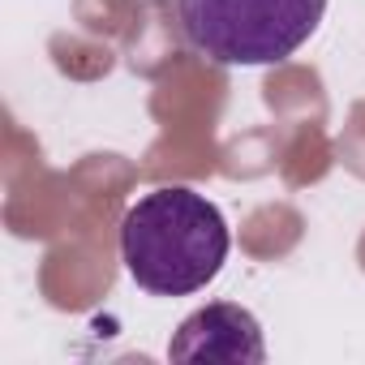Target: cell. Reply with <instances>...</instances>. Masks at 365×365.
I'll return each instance as SVG.
<instances>
[{"label": "cell", "instance_id": "obj_1", "mask_svg": "<svg viewBox=\"0 0 365 365\" xmlns=\"http://www.w3.org/2000/svg\"><path fill=\"white\" fill-rule=\"evenodd\" d=\"M228 245L224 211L185 185L138 198L120 220V262L150 297H190L207 288L220 275Z\"/></svg>", "mask_w": 365, "mask_h": 365}, {"label": "cell", "instance_id": "obj_2", "mask_svg": "<svg viewBox=\"0 0 365 365\" xmlns=\"http://www.w3.org/2000/svg\"><path fill=\"white\" fill-rule=\"evenodd\" d=\"M185 39L215 65L258 69L288 61L322 22L327 0H176Z\"/></svg>", "mask_w": 365, "mask_h": 365}, {"label": "cell", "instance_id": "obj_3", "mask_svg": "<svg viewBox=\"0 0 365 365\" xmlns=\"http://www.w3.org/2000/svg\"><path fill=\"white\" fill-rule=\"evenodd\" d=\"M172 361H198V365H262L267 361V339L258 318L245 305L232 301H211L207 309L190 314L176 327L168 344Z\"/></svg>", "mask_w": 365, "mask_h": 365}]
</instances>
